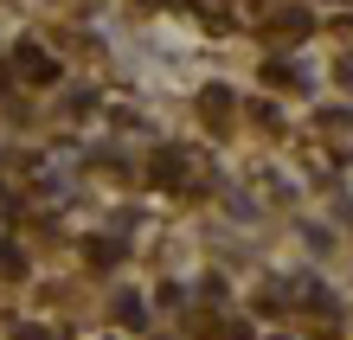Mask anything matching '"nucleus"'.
I'll use <instances>...</instances> for the list:
<instances>
[{
  "mask_svg": "<svg viewBox=\"0 0 353 340\" xmlns=\"http://www.w3.org/2000/svg\"><path fill=\"white\" fill-rule=\"evenodd\" d=\"M13 65H19V77H32V83H52V77H58V58H52V52H39V46H19V52H13Z\"/></svg>",
  "mask_w": 353,
  "mask_h": 340,
  "instance_id": "obj_1",
  "label": "nucleus"
},
{
  "mask_svg": "<svg viewBox=\"0 0 353 340\" xmlns=\"http://www.w3.org/2000/svg\"><path fill=\"white\" fill-rule=\"evenodd\" d=\"M276 39H308V7H289V13H276Z\"/></svg>",
  "mask_w": 353,
  "mask_h": 340,
  "instance_id": "obj_2",
  "label": "nucleus"
},
{
  "mask_svg": "<svg viewBox=\"0 0 353 340\" xmlns=\"http://www.w3.org/2000/svg\"><path fill=\"white\" fill-rule=\"evenodd\" d=\"M199 103H205V116H225V110H232V90H205Z\"/></svg>",
  "mask_w": 353,
  "mask_h": 340,
  "instance_id": "obj_3",
  "label": "nucleus"
},
{
  "mask_svg": "<svg viewBox=\"0 0 353 340\" xmlns=\"http://www.w3.org/2000/svg\"><path fill=\"white\" fill-rule=\"evenodd\" d=\"M154 180H180V154H174V148H168V154L154 161Z\"/></svg>",
  "mask_w": 353,
  "mask_h": 340,
  "instance_id": "obj_4",
  "label": "nucleus"
},
{
  "mask_svg": "<svg viewBox=\"0 0 353 340\" xmlns=\"http://www.w3.org/2000/svg\"><path fill=\"white\" fill-rule=\"evenodd\" d=\"M13 340H46V334H39V328H19V334H13Z\"/></svg>",
  "mask_w": 353,
  "mask_h": 340,
  "instance_id": "obj_5",
  "label": "nucleus"
}]
</instances>
